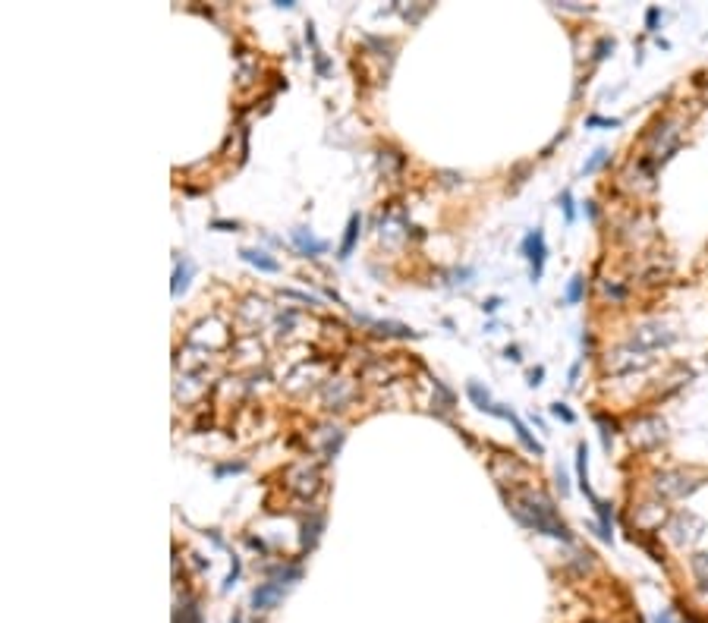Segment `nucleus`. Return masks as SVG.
I'll use <instances>...</instances> for the list:
<instances>
[{"mask_svg": "<svg viewBox=\"0 0 708 623\" xmlns=\"http://www.w3.org/2000/svg\"><path fill=\"white\" fill-rule=\"evenodd\" d=\"M510 510H514V516L526 526V529H535V532H542V535L561 538V542H573L570 529L557 520V510H554V504L545 498V494H538V491L532 494V491H526L522 498H516L514 504H510Z\"/></svg>", "mask_w": 708, "mask_h": 623, "instance_id": "1", "label": "nucleus"}, {"mask_svg": "<svg viewBox=\"0 0 708 623\" xmlns=\"http://www.w3.org/2000/svg\"><path fill=\"white\" fill-rule=\"evenodd\" d=\"M520 255L529 262V277H532V283H538V281H542V274H545V258H548V242H545L542 227H535V230H529V233L522 236Z\"/></svg>", "mask_w": 708, "mask_h": 623, "instance_id": "2", "label": "nucleus"}, {"mask_svg": "<svg viewBox=\"0 0 708 623\" xmlns=\"http://www.w3.org/2000/svg\"><path fill=\"white\" fill-rule=\"evenodd\" d=\"M488 413H491V416H498V419H507V422H510V425H514V431H516V437H520V444L526 447V450H529V453H535V457H542V453H545V447L538 444V441H535V435H532V431L526 429V422H522L520 416L514 413V409H507V406L494 403V406H491V409H488Z\"/></svg>", "mask_w": 708, "mask_h": 623, "instance_id": "3", "label": "nucleus"}, {"mask_svg": "<svg viewBox=\"0 0 708 623\" xmlns=\"http://www.w3.org/2000/svg\"><path fill=\"white\" fill-rule=\"evenodd\" d=\"M290 240H293L296 249L303 252V255H309V258L325 255L327 246H331L327 240H318V236H312V230H305V227H296V230H290Z\"/></svg>", "mask_w": 708, "mask_h": 623, "instance_id": "4", "label": "nucleus"}, {"mask_svg": "<svg viewBox=\"0 0 708 623\" xmlns=\"http://www.w3.org/2000/svg\"><path fill=\"white\" fill-rule=\"evenodd\" d=\"M281 598H283V583H277V579L262 583L255 592H252V611H271V608H277Z\"/></svg>", "mask_w": 708, "mask_h": 623, "instance_id": "5", "label": "nucleus"}, {"mask_svg": "<svg viewBox=\"0 0 708 623\" xmlns=\"http://www.w3.org/2000/svg\"><path fill=\"white\" fill-rule=\"evenodd\" d=\"M592 510H595V513H598V526H592V529L598 532V538L601 542H611V538H614V510H611V504H607V500H595V504H592Z\"/></svg>", "mask_w": 708, "mask_h": 623, "instance_id": "6", "label": "nucleus"}, {"mask_svg": "<svg viewBox=\"0 0 708 623\" xmlns=\"http://www.w3.org/2000/svg\"><path fill=\"white\" fill-rule=\"evenodd\" d=\"M240 258H242V262H249L252 268H258V271H265V274H277V271H281V262L271 258L268 252H262V249H249V246H246V249H240Z\"/></svg>", "mask_w": 708, "mask_h": 623, "instance_id": "7", "label": "nucleus"}, {"mask_svg": "<svg viewBox=\"0 0 708 623\" xmlns=\"http://www.w3.org/2000/svg\"><path fill=\"white\" fill-rule=\"evenodd\" d=\"M576 479H579V491L595 504L598 498H595L589 488V447L585 444H576Z\"/></svg>", "mask_w": 708, "mask_h": 623, "instance_id": "8", "label": "nucleus"}, {"mask_svg": "<svg viewBox=\"0 0 708 623\" xmlns=\"http://www.w3.org/2000/svg\"><path fill=\"white\" fill-rule=\"evenodd\" d=\"M359 227H362V218H359V214H350V220H346V233H343V242H340V249H337V258H340V262H346V258L353 255V246H356V240H359Z\"/></svg>", "mask_w": 708, "mask_h": 623, "instance_id": "9", "label": "nucleus"}, {"mask_svg": "<svg viewBox=\"0 0 708 623\" xmlns=\"http://www.w3.org/2000/svg\"><path fill=\"white\" fill-rule=\"evenodd\" d=\"M674 343V334H658V327H642L633 337V346H668Z\"/></svg>", "mask_w": 708, "mask_h": 623, "instance_id": "10", "label": "nucleus"}, {"mask_svg": "<svg viewBox=\"0 0 708 623\" xmlns=\"http://www.w3.org/2000/svg\"><path fill=\"white\" fill-rule=\"evenodd\" d=\"M195 274V265L189 262V258H183V262H177V271H173V287H170V293L173 296H179L183 290L189 287V277Z\"/></svg>", "mask_w": 708, "mask_h": 623, "instance_id": "11", "label": "nucleus"}, {"mask_svg": "<svg viewBox=\"0 0 708 623\" xmlns=\"http://www.w3.org/2000/svg\"><path fill=\"white\" fill-rule=\"evenodd\" d=\"M466 397L472 400V403L479 406L482 413H488L491 406H494V400H491L488 387H482V384H479V381H469V384H466Z\"/></svg>", "mask_w": 708, "mask_h": 623, "instance_id": "12", "label": "nucleus"}, {"mask_svg": "<svg viewBox=\"0 0 708 623\" xmlns=\"http://www.w3.org/2000/svg\"><path fill=\"white\" fill-rule=\"evenodd\" d=\"M583 296H585V277L583 274H573L567 283V293H564V303L576 305V303H583Z\"/></svg>", "mask_w": 708, "mask_h": 623, "instance_id": "13", "label": "nucleus"}, {"mask_svg": "<svg viewBox=\"0 0 708 623\" xmlns=\"http://www.w3.org/2000/svg\"><path fill=\"white\" fill-rule=\"evenodd\" d=\"M607 161H611V151H607V149H595V151H592L589 161L583 164V177H592V173L601 170V167H605Z\"/></svg>", "mask_w": 708, "mask_h": 623, "instance_id": "14", "label": "nucleus"}, {"mask_svg": "<svg viewBox=\"0 0 708 623\" xmlns=\"http://www.w3.org/2000/svg\"><path fill=\"white\" fill-rule=\"evenodd\" d=\"M375 331L378 334H390V337H416L406 325H397V321H375Z\"/></svg>", "mask_w": 708, "mask_h": 623, "instance_id": "15", "label": "nucleus"}, {"mask_svg": "<svg viewBox=\"0 0 708 623\" xmlns=\"http://www.w3.org/2000/svg\"><path fill=\"white\" fill-rule=\"evenodd\" d=\"M557 208L564 211L567 224H573V220H576V208H573V192H570V189H564V192L557 195Z\"/></svg>", "mask_w": 708, "mask_h": 623, "instance_id": "16", "label": "nucleus"}, {"mask_svg": "<svg viewBox=\"0 0 708 623\" xmlns=\"http://www.w3.org/2000/svg\"><path fill=\"white\" fill-rule=\"evenodd\" d=\"M551 416H557V419L567 422V425H573V422H576V413H573V409H567V403H561V400L551 403Z\"/></svg>", "mask_w": 708, "mask_h": 623, "instance_id": "17", "label": "nucleus"}, {"mask_svg": "<svg viewBox=\"0 0 708 623\" xmlns=\"http://www.w3.org/2000/svg\"><path fill=\"white\" fill-rule=\"evenodd\" d=\"M585 126H589V129H592V126H611V129H617V126H620V120H617V117H598V114H592V117L585 120Z\"/></svg>", "mask_w": 708, "mask_h": 623, "instance_id": "18", "label": "nucleus"}, {"mask_svg": "<svg viewBox=\"0 0 708 623\" xmlns=\"http://www.w3.org/2000/svg\"><path fill=\"white\" fill-rule=\"evenodd\" d=\"M607 51H614V38H601L598 44H595V60H605Z\"/></svg>", "mask_w": 708, "mask_h": 623, "instance_id": "19", "label": "nucleus"}, {"mask_svg": "<svg viewBox=\"0 0 708 623\" xmlns=\"http://www.w3.org/2000/svg\"><path fill=\"white\" fill-rule=\"evenodd\" d=\"M598 425H601V441H605V447H611V437H614V422L607 425L605 416H598Z\"/></svg>", "mask_w": 708, "mask_h": 623, "instance_id": "20", "label": "nucleus"}, {"mask_svg": "<svg viewBox=\"0 0 708 623\" xmlns=\"http://www.w3.org/2000/svg\"><path fill=\"white\" fill-rule=\"evenodd\" d=\"M240 570H242V563H240V557H233V567H230V576H227V583H224V589H233V585H236V579H240Z\"/></svg>", "mask_w": 708, "mask_h": 623, "instance_id": "21", "label": "nucleus"}, {"mask_svg": "<svg viewBox=\"0 0 708 623\" xmlns=\"http://www.w3.org/2000/svg\"><path fill=\"white\" fill-rule=\"evenodd\" d=\"M242 469H246V463H227V466H218V469H214V475L220 479L224 472H242Z\"/></svg>", "mask_w": 708, "mask_h": 623, "instance_id": "22", "label": "nucleus"}, {"mask_svg": "<svg viewBox=\"0 0 708 623\" xmlns=\"http://www.w3.org/2000/svg\"><path fill=\"white\" fill-rule=\"evenodd\" d=\"M498 309H501V296H491V299H485V303H482V312H485V315H494Z\"/></svg>", "mask_w": 708, "mask_h": 623, "instance_id": "23", "label": "nucleus"}, {"mask_svg": "<svg viewBox=\"0 0 708 623\" xmlns=\"http://www.w3.org/2000/svg\"><path fill=\"white\" fill-rule=\"evenodd\" d=\"M211 230H240L236 220H211Z\"/></svg>", "mask_w": 708, "mask_h": 623, "instance_id": "24", "label": "nucleus"}, {"mask_svg": "<svg viewBox=\"0 0 708 623\" xmlns=\"http://www.w3.org/2000/svg\"><path fill=\"white\" fill-rule=\"evenodd\" d=\"M658 16H661V10H658V7H652V10L646 13V25H648V31H655V25H658Z\"/></svg>", "mask_w": 708, "mask_h": 623, "instance_id": "25", "label": "nucleus"}, {"mask_svg": "<svg viewBox=\"0 0 708 623\" xmlns=\"http://www.w3.org/2000/svg\"><path fill=\"white\" fill-rule=\"evenodd\" d=\"M542 378H545V368H542V366L532 368V372H529V387H538V384H542Z\"/></svg>", "mask_w": 708, "mask_h": 623, "instance_id": "26", "label": "nucleus"}, {"mask_svg": "<svg viewBox=\"0 0 708 623\" xmlns=\"http://www.w3.org/2000/svg\"><path fill=\"white\" fill-rule=\"evenodd\" d=\"M557 488H561V498H567V494H570V485H567V475H564V469H557Z\"/></svg>", "mask_w": 708, "mask_h": 623, "instance_id": "27", "label": "nucleus"}, {"mask_svg": "<svg viewBox=\"0 0 708 623\" xmlns=\"http://www.w3.org/2000/svg\"><path fill=\"white\" fill-rule=\"evenodd\" d=\"M186 623H202V614H199L195 605H189V608H186Z\"/></svg>", "mask_w": 708, "mask_h": 623, "instance_id": "28", "label": "nucleus"}, {"mask_svg": "<svg viewBox=\"0 0 708 623\" xmlns=\"http://www.w3.org/2000/svg\"><path fill=\"white\" fill-rule=\"evenodd\" d=\"M504 356L510 359V362H520V359H522V356H520V346H507V350H504Z\"/></svg>", "mask_w": 708, "mask_h": 623, "instance_id": "29", "label": "nucleus"}, {"mask_svg": "<svg viewBox=\"0 0 708 623\" xmlns=\"http://www.w3.org/2000/svg\"><path fill=\"white\" fill-rule=\"evenodd\" d=\"M579 366H583V362H573V368H570V381H567L570 387H573V384H576V378H579Z\"/></svg>", "mask_w": 708, "mask_h": 623, "instance_id": "30", "label": "nucleus"}, {"mask_svg": "<svg viewBox=\"0 0 708 623\" xmlns=\"http://www.w3.org/2000/svg\"><path fill=\"white\" fill-rule=\"evenodd\" d=\"M585 214H589V220L598 218V208H595V202H585Z\"/></svg>", "mask_w": 708, "mask_h": 623, "instance_id": "31", "label": "nucleus"}, {"mask_svg": "<svg viewBox=\"0 0 708 623\" xmlns=\"http://www.w3.org/2000/svg\"><path fill=\"white\" fill-rule=\"evenodd\" d=\"M315 66H318V73H321V76H325V73H327V60H325V57H321V54L315 57Z\"/></svg>", "mask_w": 708, "mask_h": 623, "instance_id": "32", "label": "nucleus"}, {"mask_svg": "<svg viewBox=\"0 0 708 623\" xmlns=\"http://www.w3.org/2000/svg\"><path fill=\"white\" fill-rule=\"evenodd\" d=\"M305 41H309V44H315V25H305Z\"/></svg>", "mask_w": 708, "mask_h": 623, "instance_id": "33", "label": "nucleus"}, {"mask_svg": "<svg viewBox=\"0 0 708 623\" xmlns=\"http://www.w3.org/2000/svg\"><path fill=\"white\" fill-rule=\"evenodd\" d=\"M655 623H674V620H670V614H658V617H655Z\"/></svg>", "mask_w": 708, "mask_h": 623, "instance_id": "34", "label": "nucleus"}]
</instances>
